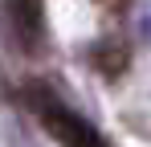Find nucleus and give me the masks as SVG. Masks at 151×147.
Here are the masks:
<instances>
[{
  "label": "nucleus",
  "instance_id": "f257e3e1",
  "mask_svg": "<svg viewBox=\"0 0 151 147\" xmlns=\"http://www.w3.org/2000/svg\"><path fill=\"white\" fill-rule=\"evenodd\" d=\"M29 102H33V110L41 115L45 131H49L61 147H102V139L94 135V127L82 122L78 115H70L65 106H57L49 98V90H37V86H33V90H29Z\"/></svg>",
  "mask_w": 151,
  "mask_h": 147
},
{
  "label": "nucleus",
  "instance_id": "f03ea898",
  "mask_svg": "<svg viewBox=\"0 0 151 147\" xmlns=\"http://www.w3.org/2000/svg\"><path fill=\"white\" fill-rule=\"evenodd\" d=\"M4 12H8L17 45L25 53H37L41 37H45V4L41 0H4Z\"/></svg>",
  "mask_w": 151,
  "mask_h": 147
},
{
  "label": "nucleus",
  "instance_id": "7ed1b4c3",
  "mask_svg": "<svg viewBox=\"0 0 151 147\" xmlns=\"http://www.w3.org/2000/svg\"><path fill=\"white\" fill-rule=\"evenodd\" d=\"M90 61H94V70L102 78H123L127 61H131V49L123 41H98V45L90 49Z\"/></svg>",
  "mask_w": 151,
  "mask_h": 147
},
{
  "label": "nucleus",
  "instance_id": "20e7f679",
  "mask_svg": "<svg viewBox=\"0 0 151 147\" xmlns=\"http://www.w3.org/2000/svg\"><path fill=\"white\" fill-rule=\"evenodd\" d=\"M98 4H102V8H114V12H123V8H127V0H98Z\"/></svg>",
  "mask_w": 151,
  "mask_h": 147
}]
</instances>
